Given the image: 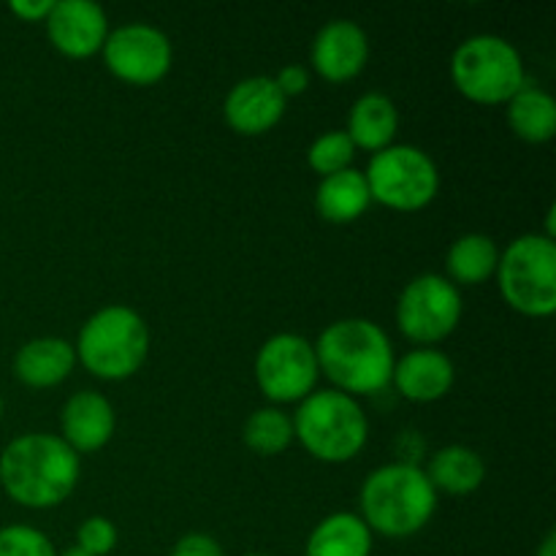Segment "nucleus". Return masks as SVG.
<instances>
[{"label": "nucleus", "mask_w": 556, "mask_h": 556, "mask_svg": "<svg viewBox=\"0 0 556 556\" xmlns=\"http://www.w3.org/2000/svg\"><path fill=\"white\" fill-rule=\"evenodd\" d=\"M372 532L358 514H331L307 538L304 556H369Z\"/></svg>", "instance_id": "nucleus-21"}, {"label": "nucleus", "mask_w": 556, "mask_h": 556, "mask_svg": "<svg viewBox=\"0 0 556 556\" xmlns=\"http://www.w3.org/2000/svg\"><path fill=\"white\" fill-rule=\"evenodd\" d=\"M244 556H269V554H244Z\"/></svg>", "instance_id": "nucleus-34"}, {"label": "nucleus", "mask_w": 556, "mask_h": 556, "mask_svg": "<svg viewBox=\"0 0 556 556\" xmlns=\"http://www.w3.org/2000/svg\"><path fill=\"white\" fill-rule=\"evenodd\" d=\"M353 157H356V147L348 139L345 130H329V134L318 136L307 150V166L318 174L320 179L340 174L351 168Z\"/></svg>", "instance_id": "nucleus-25"}, {"label": "nucleus", "mask_w": 556, "mask_h": 556, "mask_svg": "<svg viewBox=\"0 0 556 556\" xmlns=\"http://www.w3.org/2000/svg\"><path fill=\"white\" fill-rule=\"evenodd\" d=\"M74 351L76 362L96 378L125 380L144 367L150 329L136 309L109 304L85 320Z\"/></svg>", "instance_id": "nucleus-4"}, {"label": "nucleus", "mask_w": 556, "mask_h": 556, "mask_svg": "<svg viewBox=\"0 0 556 556\" xmlns=\"http://www.w3.org/2000/svg\"><path fill=\"white\" fill-rule=\"evenodd\" d=\"M76 367V351L71 342L58 337H38L25 342L14 356V375L27 389H54Z\"/></svg>", "instance_id": "nucleus-17"}, {"label": "nucleus", "mask_w": 556, "mask_h": 556, "mask_svg": "<svg viewBox=\"0 0 556 556\" xmlns=\"http://www.w3.org/2000/svg\"><path fill=\"white\" fill-rule=\"evenodd\" d=\"M172 556H226L223 554L220 543L204 532H188L174 543Z\"/></svg>", "instance_id": "nucleus-28"}, {"label": "nucleus", "mask_w": 556, "mask_h": 556, "mask_svg": "<svg viewBox=\"0 0 556 556\" xmlns=\"http://www.w3.org/2000/svg\"><path fill=\"white\" fill-rule=\"evenodd\" d=\"M318 358L313 342L299 334H275L255 356V383L275 405L307 400L318 386Z\"/></svg>", "instance_id": "nucleus-10"}, {"label": "nucleus", "mask_w": 556, "mask_h": 556, "mask_svg": "<svg viewBox=\"0 0 556 556\" xmlns=\"http://www.w3.org/2000/svg\"><path fill=\"white\" fill-rule=\"evenodd\" d=\"M454 362L434 348H416L405 353L400 362H394V372H391V383L396 386V391L418 405L443 400L454 389Z\"/></svg>", "instance_id": "nucleus-16"}, {"label": "nucleus", "mask_w": 556, "mask_h": 556, "mask_svg": "<svg viewBox=\"0 0 556 556\" xmlns=\"http://www.w3.org/2000/svg\"><path fill=\"white\" fill-rule=\"evenodd\" d=\"M451 79L467 101L505 106L527 85V71L514 43L486 33L456 47L451 58Z\"/></svg>", "instance_id": "nucleus-6"}, {"label": "nucleus", "mask_w": 556, "mask_h": 556, "mask_svg": "<svg viewBox=\"0 0 556 556\" xmlns=\"http://www.w3.org/2000/svg\"><path fill=\"white\" fill-rule=\"evenodd\" d=\"M367 188L372 201L394 212H418L434 201L440 174L432 157L413 144H391L369 161Z\"/></svg>", "instance_id": "nucleus-8"}, {"label": "nucleus", "mask_w": 556, "mask_h": 556, "mask_svg": "<svg viewBox=\"0 0 556 556\" xmlns=\"http://www.w3.org/2000/svg\"><path fill=\"white\" fill-rule=\"evenodd\" d=\"M400 130V112L394 101L383 92H367L353 103L348 114V139L356 150L380 152L394 144V136Z\"/></svg>", "instance_id": "nucleus-18"}, {"label": "nucleus", "mask_w": 556, "mask_h": 556, "mask_svg": "<svg viewBox=\"0 0 556 556\" xmlns=\"http://www.w3.org/2000/svg\"><path fill=\"white\" fill-rule=\"evenodd\" d=\"M358 503L369 532L383 538H410L432 521L438 492L421 467L396 462L369 472Z\"/></svg>", "instance_id": "nucleus-3"}, {"label": "nucleus", "mask_w": 556, "mask_h": 556, "mask_svg": "<svg viewBox=\"0 0 556 556\" xmlns=\"http://www.w3.org/2000/svg\"><path fill=\"white\" fill-rule=\"evenodd\" d=\"M43 25L52 47L71 60L98 54L109 36L106 11L90 0H58Z\"/></svg>", "instance_id": "nucleus-12"}, {"label": "nucleus", "mask_w": 556, "mask_h": 556, "mask_svg": "<svg viewBox=\"0 0 556 556\" xmlns=\"http://www.w3.org/2000/svg\"><path fill=\"white\" fill-rule=\"evenodd\" d=\"M0 416H3V396H0Z\"/></svg>", "instance_id": "nucleus-33"}, {"label": "nucleus", "mask_w": 556, "mask_h": 556, "mask_svg": "<svg viewBox=\"0 0 556 556\" xmlns=\"http://www.w3.org/2000/svg\"><path fill=\"white\" fill-rule=\"evenodd\" d=\"M369 60V38L356 22L334 20L324 25L309 49V63L331 85L356 79Z\"/></svg>", "instance_id": "nucleus-14"}, {"label": "nucleus", "mask_w": 556, "mask_h": 556, "mask_svg": "<svg viewBox=\"0 0 556 556\" xmlns=\"http://www.w3.org/2000/svg\"><path fill=\"white\" fill-rule=\"evenodd\" d=\"M369 204H372V195H369L367 179H364V172H356V168L324 177L315 190V210L326 223H334V226L358 220L369 210Z\"/></svg>", "instance_id": "nucleus-19"}, {"label": "nucleus", "mask_w": 556, "mask_h": 556, "mask_svg": "<svg viewBox=\"0 0 556 556\" xmlns=\"http://www.w3.org/2000/svg\"><path fill=\"white\" fill-rule=\"evenodd\" d=\"M429 483L434 492H445L451 497H467L478 492L486 478V462L481 454L467 445H445L429 459L427 470Z\"/></svg>", "instance_id": "nucleus-20"}, {"label": "nucleus", "mask_w": 556, "mask_h": 556, "mask_svg": "<svg viewBox=\"0 0 556 556\" xmlns=\"http://www.w3.org/2000/svg\"><path fill=\"white\" fill-rule=\"evenodd\" d=\"M288 98L275 76H250L231 87L223 103V119L239 136H264L282 119Z\"/></svg>", "instance_id": "nucleus-13"}, {"label": "nucleus", "mask_w": 556, "mask_h": 556, "mask_svg": "<svg viewBox=\"0 0 556 556\" xmlns=\"http://www.w3.org/2000/svg\"><path fill=\"white\" fill-rule=\"evenodd\" d=\"M60 429H63V443L79 454H92L101 451L112 440L117 429V416H114L112 402L98 391H79L71 396L60 416Z\"/></svg>", "instance_id": "nucleus-15"}, {"label": "nucleus", "mask_w": 556, "mask_h": 556, "mask_svg": "<svg viewBox=\"0 0 556 556\" xmlns=\"http://www.w3.org/2000/svg\"><path fill=\"white\" fill-rule=\"evenodd\" d=\"M505 304L527 318L556 313V244L546 233H525L500 253L497 271Z\"/></svg>", "instance_id": "nucleus-7"}, {"label": "nucleus", "mask_w": 556, "mask_h": 556, "mask_svg": "<svg viewBox=\"0 0 556 556\" xmlns=\"http://www.w3.org/2000/svg\"><path fill=\"white\" fill-rule=\"evenodd\" d=\"M462 320V293L448 277L418 275L396 302V326L416 345H438Z\"/></svg>", "instance_id": "nucleus-9"}, {"label": "nucleus", "mask_w": 556, "mask_h": 556, "mask_svg": "<svg viewBox=\"0 0 556 556\" xmlns=\"http://www.w3.org/2000/svg\"><path fill=\"white\" fill-rule=\"evenodd\" d=\"M60 556H90V554H85V552H79V548H68V552H63Z\"/></svg>", "instance_id": "nucleus-32"}, {"label": "nucleus", "mask_w": 556, "mask_h": 556, "mask_svg": "<svg viewBox=\"0 0 556 556\" xmlns=\"http://www.w3.org/2000/svg\"><path fill=\"white\" fill-rule=\"evenodd\" d=\"M318 369L348 396H372L391 383L394 348L378 324L367 318L334 320L315 342Z\"/></svg>", "instance_id": "nucleus-2"}, {"label": "nucleus", "mask_w": 556, "mask_h": 556, "mask_svg": "<svg viewBox=\"0 0 556 556\" xmlns=\"http://www.w3.org/2000/svg\"><path fill=\"white\" fill-rule=\"evenodd\" d=\"M275 85L280 87V92L286 98L302 96L309 87V71L304 68V65H286V68H280V74L275 76Z\"/></svg>", "instance_id": "nucleus-29"}, {"label": "nucleus", "mask_w": 556, "mask_h": 556, "mask_svg": "<svg viewBox=\"0 0 556 556\" xmlns=\"http://www.w3.org/2000/svg\"><path fill=\"white\" fill-rule=\"evenodd\" d=\"M505 117L510 130L530 144L552 141L556 134V101L530 81L505 103Z\"/></svg>", "instance_id": "nucleus-22"}, {"label": "nucleus", "mask_w": 556, "mask_h": 556, "mask_svg": "<svg viewBox=\"0 0 556 556\" xmlns=\"http://www.w3.org/2000/svg\"><path fill=\"white\" fill-rule=\"evenodd\" d=\"M535 556H556V532H548V535L543 538L541 548H538Z\"/></svg>", "instance_id": "nucleus-31"}, {"label": "nucleus", "mask_w": 556, "mask_h": 556, "mask_svg": "<svg viewBox=\"0 0 556 556\" xmlns=\"http://www.w3.org/2000/svg\"><path fill=\"white\" fill-rule=\"evenodd\" d=\"M293 438L309 456L326 465H345L367 445L369 424L362 405L337 389L313 391L299 402L293 416Z\"/></svg>", "instance_id": "nucleus-5"}, {"label": "nucleus", "mask_w": 556, "mask_h": 556, "mask_svg": "<svg viewBox=\"0 0 556 556\" xmlns=\"http://www.w3.org/2000/svg\"><path fill=\"white\" fill-rule=\"evenodd\" d=\"M76 483L79 456L58 434H20L0 454V486L22 508H54L74 494Z\"/></svg>", "instance_id": "nucleus-1"}, {"label": "nucleus", "mask_w": 556, "mask_h": 556, "mask_svg": "<svg viewBox=\"0 0 556 556\" xmlns=\"http://www.w3.org/2000/svg\"><path fill=\"white\" fill-rule=\"evenodd\" d=\"M244 445L258 456H280L293 443V418L280 407H261L244 421Z\"/></svg>", "instance_id": "nucleus-24"}, {"label": "nucleus", "mask_w": 556, "mask_h": 556, "mask_svg": "<svg viewBox=\"0 0 556 556\" xmlns=\"http://www.w3.org/2000/svg\"><path fill=\"white\" fill-rule=\"evenodd\" d=\"M500 264V250L486 233H465L445 255V271L454 286H481L492 280Z\"/></svg>", "instance_id": "nucleus-23"}, {"label": "nucleus", "mask_w": 556, "mask_h": 556, "mask_svg": "<svg viewBox=\"0 0 556 556\" xmlns=\"http://www.w3.org/2000/svg\"><path fill=\"white\" fill-rule=\"evenodd\" d=\"M52 5V0H11L9 11L22 22H47Z\"/></svg>", "instance_id": "nucleus-30"}, {"label": "nucleus", "mask_w": 556, "mask_h": 556, "mask_svg": "<svg viewBox=\"0 0 556 556\" xmlns=\"http://www.w3.org/2000/svg\"><path fill=\"white\" fill-rule=\"evenodd\" d=\"M0 556H58V552L36 527L11 525L0 530Z\"/></svg>", "instance_id": "nucleus-26"}, {"label": "nucleus", "mask_w": 556, "mask_h": 556, "mask_svg": "<svg viewBox=\"0 0 556 556\" xmlns=\"http://www.w3.org/2000/svg\"><path fill=\"white\" fill-rule=\"evenodd\" d=\"M103 63L119 81L134 87L157 85L172 71V41L157 27L136 22L112 30L103 43Z\"/></svg>", "instance_id": "nucleus-11"}, {"label": "nucleus", "mask_w": 556, "mask_h": 556, "mask_svg": "<svg viewBox=\"0 0 556 556\" xmlns=\"http://www.w3.org/2000/svg\"><path fill=\"white\" fill-rule=\"evenodd\" d=\"M117 527L106 516H90L76 530V548L90 556H106L117 546Z\"/></svg>", "instance_id": "nucleus-27"}]
</instances>
